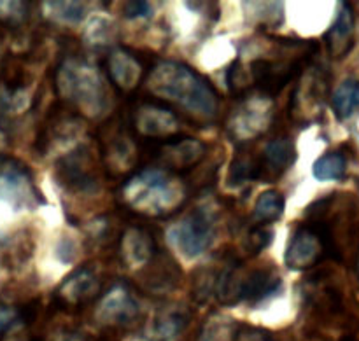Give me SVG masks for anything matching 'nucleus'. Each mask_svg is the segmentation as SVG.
Listing matches in <instances>:
<instances>
[{"label":"nucleus","instance_id":"obj_1","mask_svg":"<svg viewBox=\"0 0 359 341\" xmlns=\"http://www.w3.org/2000/svg\"><path fill=\"white\" fill-rule=\"evenodd\" d=\"M147 88L154 97L179 105L193 118L210 121L217 116L219 100L212 84L182 63H158L147 77Z\"/></svg>","mask_w":359,"mask_h":341},{"label":"nucleus","instance_id":"obj_2","mask_svg":"<svg viewBox=\"0 0 359 341\" xmlns=\"http://www.w3.org/2000/svg\"><path fill=\"white\" fill-rule=\"evenodd\" d=\"M121 203L144 217H165L181 209L188 196L186 186L161 168H144L121 186Z\"/></svg>","mask_w":359,"mask_h":341},{"label":"nucleus","instance_id":"obj_3","mask_svg":"<svg viewBox=\"0 0 359 341\" xmlns=\"http://www.w3.org/2000/svg\"><path fill=\"white\" fill-rule=\"evenodd\" d=\"M56 90L67 104L90 118L105 114L111 104L107 84L98 69L81 58H67L56 72Z\"/></svg>","mask_w":359,"mask_h":341},{"label":"nucleus","instance_id":"obj_4","mask_svg":"<svg viewBox=\"0 0 359 341\" xmlns=\"http://www.w3.org/2000/svg\"><path fill=\"white\" fill-rule=\"evenodd\" d=\"M167 238L184 258L202 256L216 238V216L209 207H196L195 210L172 224Z\"/></svg>","mask_w":359,"mask_h":341},{"label":"nucleus","instance_id":"obj_5","mask_svg":"<svg viewBox=\"0 0 359 341\" xmlns=\"http://www.w3.org/2000/svg\"><path fill=\"white\" fill-rule=\"evenodd\" d=\"M151 160L161 163V170L186 172L205 156V146L200 140L186 135H174L163 140H147L144 147Z\"/></svg>","mask_w":359,"mask_h":341},{"label":"nucleus","instance_id":"obj_6","mask_svg":"<svg viewBox=\"0 0 359 341\" xmlns=\"http://www.w3.org/2000/svg\"><path fill=\"white\" fill-rule=\"evenodd\" d=\"M91 153L84 147L67 153L62 160L56 161V181L65 189L79 195H93L100 189L97 167Z\"/></svg>","mask_w":359,"mask_h":341},{"label":"nucleus","instance_id":"obj_7","mask_svg":"<svg viewBox=\"0 0 359 341\" xmlns=\"http://www.w3.org/2000/svg\"><path fill=\"white\" fill-rule=\"evenodd\" d=\"M323 258H328V249L318 226L309 223L298 228L284 254L287 268L294 272H305L318 265Z\"/></svg>","mask_w":359,"mask_h":341},{"label":"nucleus","instance_id":"obj_8","mask_svg":"<svg viewBox=\"0 0 359 341\" xmlns=\"http://www.w3.org/2000/svg\"><path fill=\"white\" fill-rule=\"evenodd\" d=\"M135 135L147 140H163L177 135L179 119L168 107L153 102H142L137 105L130 118Z\"/></svg>","mask_w":359,"mask_h":341},{"label":"nucleus","instance_id":"obj_9","mask_svg":"<svg viewBox=\"0 0 359 341\" xmlns=\"http://www.w3.org/2000/svg\"><path fill=\"white\" fill-rule=\"evenodd\" d=\"M272 121V100L269 97H251L242 102L228 119L231 135L238 140H251L262 135Z\"/></svg>","mask_w":359,"mask_h":341},{"label":"nucleus","instance_id":"obj_10","mask_svg":"<svg viewBox=\"0 0 359 341\" xmlns=\"http://www.w3.org/2000/svg\"><path fill=\"white\" fill-rule=\"evenodd\" d=\"M102 153L105 165L114 175L125 174L137 165V144L126 126L109 123L107 133L102 135Z\"/></svg>","mask_w":359,"mask_h":341},{"label":"nucleus","instance_id":"obj_11","mask_svg":"<svg viewBox=\"0 0 359 341\" xmlns=\"http://www.w3.org/2000/svg\"><path fill=\"white\" fill-rule=\"evenodd\" d=\"M139 315V303L132 291L116 286L98 303L95 317L105 326H126Z\"/></svg>","mask_w":359,"mask_h":341},{"label":"nucleus","instance_id":"obj_12","mask_svg":"<svg viewBox=\"0 0 359 341\" xmlns=\"http://www.w3.org/2000/svg\"><path fill=\"white\" fill-rule=\"evenodd\" d=\"M179 282H181V268L174 261V258L160 251H156V254L151 258L140 277L144 289L158 294L172 293L179 286Z\"/></svg>","mask_w":359,"mask_h":341},{"label":"nucleus","instance_id":"obj_13","mask_svg":"<svg viewBox=\"0 0 359 341\" xmlns=\"http://www.w3.org/2000/svg\"><path fill=\"white\" fill-rule=\"evenodd\" d=\"M100 289L102 282L97 272L91 266H81L63 280L56 296L65 305L77 307V305H84L93 300L100 293Z\"/></svg>","mask_w":359,"mask_h":341},{"label":"nucleus","instance_id":"obj_14","mask_svg":"<svg viewBox=\"0 0 359 341\" xmlns=\"http://www.w3.org/2000/svg\"><path fill=\"white\" fill-rule=\"evenodd\" d=\"M283 286V279L279 272L272 266L266 268H255L251 272L242 270L241 287H238V300L248 303H259L266 298L273 296Z\"/></svg>","mask_w":359,"mask_h":341},{"label":"nucleus","instance_id":"obj_15","mask_svg":"<svg viewBox=\"0 0 359 341\" xmlns=\"http://www.w3.org/2000/svg\"><path fill=\"white\" fill-rule=\"evenodd\" d=\"M107 74L119 91H132L139 86L144 76V65L133 53L114 49L107 56Z\"/></svg>","mask_w":359,"mask_h":341},{"label":"nucleus","instance_id":"obj_16","mask_svg":"<svg viewBox=\"0 0 359 341\" xmlns=\"http://www.w3.org/2000/svg\"><path fill=\"white\" fill-rule=\"evenodd\" d=\"M35 189L32 188L27 170L14 161L0 163V198L14 203H30L35 200Z\"/></svg>","mask_w":359,"mask_h":341},{"label":"nucleus","instance_id":"obj_17","mask_svg":"<svg viewBox=\"0 0 359 341\" xmlns=\"http://www.w3.org/2000/svg\"><path fill=\"white\" fill-rule=\"evenodd\" d=\"M294 160H297V147H294L293 140L287 137H277V139L270 140L265 146L262 154V181L265 177L277 179L293 167Z\"/></svg>","mask_w":359,"mask_h":341},{"label":"nucleus","instance_id":"obj_18","mask_svg":"<svg viewBox=\"0 0 359 341\" xmlns=\"http://www.w3.org/2000/svg\"><path fill=\"white\" fill-rule=\"evenodd\" d=\"M119 252L126 266L137 268L151 261V258L156 254V247H154L153 237L144 228L132 226L123 233Z\"/></svg>","mask_w":359,"mask_h":341},{"label":"nucleus","instance_id":"obj_19","mask_svg":"<svg viewBox=\"0 0 359 341\" xmlns=\"http://www.w3.org/2000/svg\"><path fill=\"white\" fill-rule=\"evenodd\" d=\"M354 13L351 4H340V11L337 14L335 23L326 34V44H328L330 55L333 58H342L351 51L354 44Z\"/></svg>","mask_w":359,"mask_h":341},{"label":"nucleus","instance_id":"obj_20","mask_svg":"<svg viewBox=\"0 0 359 341\" xmlns=\"http://www.w3.org/2000/svg\"><path fill=\"white\" fill-rule=\"evenodd\" d=\"M188 312L179 307H168L158 312L147 326V336L154 341H168L188 326Z\"/></svg>","mask_w":359,"mask_h":341},{"label":"nucleus","instance_id":"obj_21","mask_svg":"<svg viewBox=\"0 0 359 341\" xmlns=\"http://www.w3.org/2000/svg\"><path fill=\"white\" fill-rule=\"evenodd\" d=\"M32 242L27 233H14L0 240V265L16 268L23 265L32 254Z\"/></svg>","mask_w":359,"mask_h":341},{"label":"nucleus","instance_id":"obj_22","mask_svg":"<svg viewBox=\"0 0 359 341\" xmlns=\"http://www.w3.org/2000/svg\"><path fill=\"white\" fill-rule=\"evenodd\" d=\"M262 179V163L258 158L252 156L251 153H241L233 158L228 172V186L230 188H238L249 181Z\"/></svg>","mask_w":359,"mask_h":341},{"label":"nucleus","instance_id":"obj_23","mask_svg":"<svg viewBox=\"0 0 359 341\" xmlns=\"http://www.w3.org/2000/svg\"><path fill=\"white\" fill-rule=\"evenodd\" d=\"M332 107L340 121L351 118L359 107V81L346 79L339 84L332 97Z\"/></svg>","mask_w":359,"mask_h":341},{"label":"nucleus","instance_id":"obj_24","mask_svg":"<svg viewBox=\"0 0 359 341\" xmlns=\"http://www.w3.org/2000/svg\"><path fill=\"white\" fill-rule=\"evenodd\" d=\"M284 207H286V200L283 193L276 189L263 191L255 203V219L259 221V224L276 223L284 214Z\"/></svg>","mask_w":359,"mask_h":341},{"label":"nucleus","instance_id":"obj_25","mask_svg":"<svg viewBox=\"0 0 359 341\" xmlns=\"http://www.w3.org/2000/svg\"><path fill=\"white\" fill-rule=\"evenodd\" d=\"M347 172V160L342 153H326L318 158L312 167V174L319 182L342 181Z\"/></svg>","mask_w":359,"mask_h":341},{"label":"nucleus","instance_id":"obj_26","mask_svg":"<svg viewBox=\"0 0 359 341\" xmlns=\"http://www.w3.org/2000/svg\"><path fill=\"white\" fill-rule=\"evenodd\" d=\"M46 13L51 20L62 25H77L83 21L86 14V4L84 2H46Z\"/></svg>","mask_w":359,"mask_h":341},{"label":"nucleus","instance_id":"obj_27","mask_svg":"<svg viewBox=\"0 0 359 341\" xmlns=\"http://www.w3.org/2000/svg\"><path fill=\"white\" fill-rule=\"evenodd\" d=\"M114 35L116 27L111 20L104 16H95L88 23L86 32H84V41L95 48H102V46H107L114 39Z\"/></svg>","mask_w":359,"mask_h":341},{"label":"nucleus","instance_id":"obj_28","mask_svg":"<svg viewBox=\"0 0 359 341\" xmlns=\"http://www.w3.org/2000/svg\"><path fill=\"white\" fill-rule=\"evenodd\" d=\"M235 336H237L235 326L224 321L223 317H216L205 326L202 341H235Z\"/></svg>","mask_w":359,"mask_h":341},{"label":"nucleus","instance_id":"obj_29","mask_svg":"<svg viewBox=\"0 0 359 341\" xmlns=\"http://www.w3.org/2000/svg\"><path fill=\"white\" fill-rule=\"evenodd\" d=\"M272 238L273 231L270 230L266 224H258V226H255L248 233V238H245V249H248L249 254L256 256L269 247Z\"/></svg>","mask_w":359,"mask_h":341},{"label":"nucleus","instance_id":"obj_30","mask_svg":"<svg viewBox=\"0 0 359 341\" xmlns=\"http://www.w3.org/2000/svg\"><path fill=\"white\" fill-rule=\"evenodd\" d=\"M28 4L25 2H0V23L7 27H18L23 21H27Z\"/></svg>","mask_w":359,"mask_h":341},{"label":"nucleus","instance_id":"obj_31","mask_svg":"<svg viewBox=\"0 0 359 341\" xmlns=\"http://www.w3.org/2000/svg\"><path fill=\"white\" fill-rule=\"evenodd\" d=\"M55 254L63 265H70V263H74L77 259V254H79L76 240H74L72 237H69V235H63V237L56 242Z\"/></svg>","mask_w":359,"mask_h":341},{"label":"nucleus","instance_id":"obj_32","mask_svg":"<svg viewBox=\"0 0 359 341\" xmlns=\"http://www.w3.org/2000/svg\"><path fill=\"white\" fill-rule=\"evenodd\" d=\"M123 14L130 20L135 18H147L153 14V6L144 0H137V2H125L123 4Z\"/></svg>","mask_w":359,"mask_h":341},{"label":"nucleus","instance_id":"obj_33","mask_svg":"<svg viewBox=\"0 0 359 341\" xmlns=\"http://www.w3.org/2000/svg\"><path fill=\"white\" fill-rule=\"evenodd\" d=\"M18 319H20V312H18L16 308L9 307V305L0 301V336H2L4 333L9 331L11 326H13Z\"/></svg>","mask_w":359,"mask_h":341},{"label":"nucleus","instance_id":"obj_34","mask_svg":"<svg viewBox=\"0 0 359 341\" xmlns=\"http://www.w3.org/2000/svg\"><path fill=\"white\" fill-rule=\"evenodd\" d=\"M235 341H276L270 333L263 331V329L256 328H244L237 331Z\"/></svg>","mask_w":359,"mask_h":341}]
</instances>
